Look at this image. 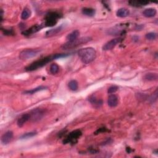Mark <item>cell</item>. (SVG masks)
Listing matches in <instances>:
<instances>
[{"mask_svg": "<svg viewBox=\"0 0 158 158\" xmlns=\"http://www.w3.org/2000/svg\"><path fill=\"white\" fill-rule=\"evenodd\" d=\"M157 78L158 77L156 73H148L144 77V79L147 81H156Z\"/></svg>", "mask_w": 158, "mask_h": 158, "instance_id": "cell-20", "label": "cell"}, {"mask_svg": "<svg viewBox=\"0 0 158 158\" xmlns=\"http://www.w3.org/2000/svg\"><path fill=\"white\" fill-rule=\"evenodd\" d=\"M107 131V130L106 128H99L98 130V131L95 132L96 134H98V133H100L101 132H105Z\"/></svg>", "mask_w": 158, "mask_h": 158, "instance_id": "cell-31", "label": "cell"}, {"mask_svg": "<svg viewBox=\"0 0 158 158\" xmlns=\"http://www.w3.org/2000/svg\"><path fill=\"white\" fill-rule=\"evenodd\" d=\"M45 110L41 108H35L29 113L30 120L32 122H37L43 117L45 115Z\"/></svg>", "mask_w": 158, "mask_h": 158, "instance_id": "cell-5", "label": "cell"}, {"mask_svg": "<svg viewBox=\"0 0 158 158\" xmlns=\"http://www.w3.org/2000/svg\"><path fill=\"white\" fill-rule=\"evenodd\" d=\"M31 16V11L29 9L25 8L22 11L21 14V18L23 20H27Z\"/></svg>", "mask_w": 158, "mask_h": 158, "instance_id": "cell-23", "label": "cell"}, {"mask_svg": "<svg viewBox=\"0 0 158 158\" xmlns=\"http://www.w3.org/2000/svg\"><path fill=\"white\" fill-rule=\"evenodd\" d=\"M13 138V132L12 131H8L3 134L1 137V142L4 145H7L12 140Z\"/></svg>", "mask_w": 158, "mask_h": 158, "instance_id": "cell-10", "label": "cell"}, {"mask_svg": "<svg viewBox=\"0 0 158 158\" xmlns=\"http://www.w3.org/2000/svg\"><path fill=\"white\" fill-rule=\"evenodd\" d=\"M60 17H61V15L57 12H49L45 17V25H46V27H53L56 24L58 19Z\"/></svg>", "mask_w": 158, "mask_h": 158, "instance_id": "cell-4", "label": "cell"}, {"mask_svg": "<svg viewBox=\"0 0 158 158\" xmlns=\"http://www.w3.org/2000/svg\"><path fill=\"white\" fill-rule=\"evenodd\" d=\"M36 132H29V133H27L21 136V139H26V138H29L31 137H33L34 136L36 135Z\"/></svg>", "mask_w": 158, "mask_h": 158, "instance_id": "cell-27", "label": "cell"}, {"mask_svg": "<svg viewBox=\"0 0 158 158\" xmlns=\"http://www.w3.org/2000/svg\"><path fill=\"white\" fill-rule=\"evenodd\" d=\"M89 101L91 103V104L93 106H95V108H100V107L101 106L102 104H103V101H102L101 100L96 98V97L94 95L90 97Z\"/></svg>", "mask_w": 158, "mask_h": 158, "instance_id": "cell-14", "label": "cell"}, {"mask_svg": "<svg viewBox=\"0 0 158 158\" xmlns=\"http://www.w3.org/2000/svg\"><path fill=\"white\" fill-rule=\"evenodd\" d=\"M130 14V11L126 8H120L118 9V11L116 12V15L119 17H126Z\"/></svg>", "mask_w": 158, "mask_h": 158, "instance_id": "cell-17", "label": "cell"}, {"mask_svg": "<svg viewBox=\"0 0 158 158\" xmlns=\"http://www.w3.org/2000/svg\"><path fill=\"white\" fill-rule=\"evenodd\" d=\"M46 88V87L40 86V87H36V88H34V89H32V90H31L25 91L24 92V93L26 94V95H33V94L35 93H36V92H38V91H40L45 90Z\"/></svg>", "mask_w": 158, "mask_h": 158, "instance_id": "cell-21", "label": "cell"}, {"mask_svg": "<svg viewBox=\"0 0 158 158\" xmlns=\"http://www.w3.org/2000/svg\"><path fill=\"white\" fill-rule=\"evenodd\" d=\"M78 55L82 63L87 64L94 61L96 58V53L94 48L88 47L80 49L78 52Z\"/></svg>", "mask_w": 158, "mask_h": 158, "instance_id": "cell-2", "label": "cell"}, {"mask_svg": "<svg viewBox=\"0 0 158 158\" xmlns=\"http://www.w3.org/2000/svg\"><path fill=\"white\" fill-rule=\"evenodd\" d=\"M157 95H158V93H157V90H156L155 91V93H153L152 94L151 96H150V98H148V101H149V103H151V104H153V103H155V102L157 101Z\"/></svg>", "mask_w": 158, "mask_h": 158, "instance_id": "cell-25", "label": "cell"}, {"mask_svg": "<svg viewBox=\"0 0 158 158\" xmlns=\"http://www.w3.org/2000/svg\"><path fill=\"white\" fill-rule=\"evenodd\" d=\"M157 11L155 8H148L143 11V15L146 17H153L156 15Z\"/></svg>", "mask_w": 158, "mask_h": 158, "instance_id": "cell-13", "label": "cell"}, {"mask_svg": "<svg viewBox=\"0 0 158 158\" xmlns=\"http://www.w3.org/2000/svg\"><path fill=\"white\" fill-rule=\"evenodd\" d=\"M119 99L118 97L115 95H111L108 97V104L111 108H114L118 105Z\"/></svg>", "mask_w": 158, "mask_h": 158, "instance_id": "cell-11", "label": "cell"}, {"mask_svg": "<svg viewBox=\"0 0 158 158\" xmlns=\"http://www.w3.org/2000/svg\"><path fill=\"white\" fill-rule=\"evenodd\" d=\"M157 38V34L155 32H150L146 35V38L148 40H155Z\"/></svg>", "mask_w": 158, "mask_h": 158, "instance_id": "cell-26", "label": "cell"}, {"mask_svg": "<svg viewBox=\"0 0 158 158\" xmlns=\"http://www.w3.org/2000/svg\"><path fill=\"white\" fill-rule=\"evenodd\" d=\"M95 10L94 9L91 8H84L82 9L83 14L88 17H93L95 14Z\"/></svg>", "mask_w": 158, "mask_h": 158, "instance_id": "cell-18", "label": "cell"}, {"mask_svg": "<svg viewBox=\"0 0 158 158\" xmlns=\"http://www.w3.org/2000/svg\"><path fill=\"white\" fill-rule=\"evenodd\" d=\"M91 40V37H89V36L82 37V38H77V40L72 41H67V43L62 45L61 48L65 50L73 49L77 47V46H78L89 42V41Z\"/></svg>", "mask_w": 158, "mask_h": 158, "instance_id": "cell-3", "label": "cell"}, {"mask_svg": "<svg viewBox=\"0 0 158 158\" xmlns=\"http://www.w3.org/2000/svg\"><path fill=\"white\" fill-rule=\"evenodd\" d=\"M50 72L52 73L53 75H55L59 72V67L58 64H52L50 66V69H49Z\"/></svg>", "mask_w": 158, "mask_h": 158, "instance_id": "cell-24", "label": "cell"}, {"mask_svg": "<svg viewBox=\"0 0 158 158\" xmlns=\"http://www.w3.org/2000/svg\"><path fill=\"white\" fill-rule=\"evenodd\" d=\"M136 97L138 100L144 101V100L148 99V96L144 94V93H137Z\"/></svg>", "mask_w": 158, "mask_h": 158, "instance_id": "cell-28", "label": "cell"}, {"mask_svg": "<svg viewBox=\"0 0 158 158\" xmlns=\"http://www.w3.org/2000/svg\"><path fill=\"white\" fill-rule=\"evenodd\" d=\"M68 87L71 90L76 91L78 89V82L75 80H71L68 83Z\"/></svg>", "mask_w": 158, "mask_h": 158, "instance_id": "cell-22", "label": "cell"}, {"mask_svg": "<svg viewBox=\"0 0 158 158\" xmlns=\"http://www.w3.org/2000/svg\"><path fill=\"white\" fill-rule=\"evenodd\" d=\"M3 32L4 34L5 35H14V33L12 30L5 29V30H3Z\"/></svg>", "mask_w": 158, "mask_h": 158, "instance_id": "cell-30", "label": "cell"}, {"mask_svg": "<svg viewBox=\"0 0 158 158\" xmlns=\"http://www.w3.org/2000/svg\"><path fill=\"white\" fill-rule=\"evenodd\" d=\"M40 51L39 49H27L22 51L19 54V58L22 60H27L34 58L38 54Z\"/></svg>", "mask_w": 158, "mask_h": 158, "instance_id": "cell-6", "label": "cell"}, {"mask_svg": "<svg viewBox=\"0 0 158 158\" xmlns=\"http://www.w3.org/2000/svg\"><path fill=\"white\" fill-rule=\"evenodd\" d=\"M128 3L131 4V6L134 7H141L143 6H146V4H149V2L146 1H131Z\"/></svg>", "mask_w": 158, "mask_h": 158, "instance_id": "cell-19", "label": "cell"}, {"mask_svg": "<svg viewBox=\"0 0 158 158\" xmlns=\"http://www.w3.org/2000/svg\"><path fill=\"white\" fill-rule=\"evenodd\" d=\"M62 29H63L62 26H60V27H58L56 28H54V29L49 30L46 32V34H45L46 36L49 37V36H53L54 35H57L58 33H59V32L62 30Z\"/></svg>", "mask_w": 158, "mask_h": 158, "instance_id": "cell-16", "label": "cell"}, {"mask_svg": "<svg viewBox=\"0 0 158 158\" xmlns=\"http://www.w3.org/2000/svg\"><path fill=\"white\" fill-rule=\"evenodd\" d=\"M122 41L121 38H114L107 42L103 46V49L104 51H109L113 49L115 46Z\"/></svg>", "mask_w": 158, "mask_h": 158, "instance_id": "cell-8", "label": "cell"}, {"mask_svg": "<svg viewBox=\"0 0 158 158\" xmlns=\"http://www.w3.org/2000/svg\"><path fill=\"white\" fill-rule=\"evenodd\" d=\"M28 120H30V114H23L21 117L17 120V124L18 127H22Z\"/></svg>", "mask_w": 158, "mask_h": 158, "instance_id": "cell-12", "label": "cell"}, {"mask_svg": "<svg viewBox=\"0 0 158 158\" xmlns=\"http://www.w3.org/2000/svg\"><path fill=\"white\" fill-rule=\"evenodd\" d=\"M43 27V26L42 25H35L34 26H32V27H30V29H29L28 30H26L24 32H22V35H24L25 36H29L31 35L32 34H34L35 33H36L37 32L40 31L42 28Z\"/></svg>", "mask_w": 158, "mask_h": 158, "instance_id": "cell-9", "label": "cell"}, {"mask_svg": "<svg viewBox=\"0 0 158 158\" xmlns=\"http://www.w3.org/2000/svg\"><path fill=\"white\" fill-rule=\"evenodd\" d=\"M69 55H71V54L63 53V54H53V55L48 56L45 57L40 60H38V61H36L34 62L33 63L30 64L29 66H27L25 68V71H28V72L35 71V70H36V69L45 66V65H46L49 62L53 61V60H54V59L67 57V56H69Z\"/></svg>", "mask_w": 158, "mask_h": 158, "instance_id": "cell-1", "label": "cell"}, {"mask_svg": "<svg viewBox=\"0 0 158 158\" xmlns=\"http://www.w3.org/2000/svg\"><path fill=\"white\" fill-rule=\"evenodd\" d=\"M82 132L79 130H76L72 132L69 135L63 140L64 144H67L69 143H74L77 142V139L82 135Z\"/></svg>", "mask_w": 158, "mask_h": 158, "instance_id": "cell-7", "label": "cell"}, {"mask_svg": "<svg viewBox=\"0 0 158 158\" xmlns=\"http://www.w3.org/2000/svg\"><path fill=\"white\" fill-rule=\"evenodd\" d=\"M118 89H119V88L117 86H115V85L111 86L108 88V93L109 94H112V93H114L117 91Z\"/></svg>", "mask_w": 158, "mask_h": 158, "instance_id": "cell-29", "label": "cell"}, {"mask_svg": "<svg viewBox=\"0 0 158 158\" xmlns=\"http://www.w3.org/2000/svg\"><path fill=\"white\" fill-rule=\"evenodd\" d=\"M79 35H80V32L78 30H76L68 34L66 37V39L68 41H72L77 40L78 38Z\"/></svg>", "mask_w": 158, "mask_h": 158, "instance_id": "cell-15", "label": "cell"}]
</instances>
